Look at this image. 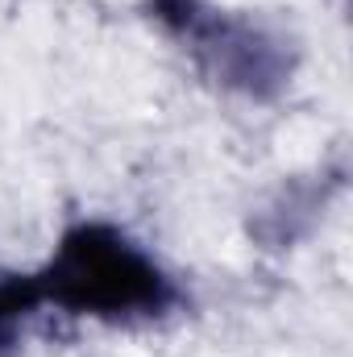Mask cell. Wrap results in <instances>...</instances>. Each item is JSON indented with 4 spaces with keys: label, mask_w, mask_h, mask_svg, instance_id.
I'll use <instances>...</instances> for the list:
<instances>
[{
    "label": "cell",
    "mask_w": 353,
    "mask_h": 357,
    "mask_svg": "<svg viewBox=\"0 0 353 357\" xmlns=\"http://www.w3.org/2000/svg\"><path fill=\"white\" fill-rule=\"evenodd\" d=\"M38 291L67 312L104 320L158 316L175 295L171 278L142 245L104 225L67 233L50 266L38 274Z\"/></svg>",
    "instance_id": "cell-1"
},
{
    "label": "cell",
    "mask_w": 353,
    "mask_h": 357,
    "mask_svg": "<svg viewBox=\"0 0 353 357\" xmlns=\"http://www.w3.org/2000/svg\"><path fill=\"white\" fill-rule=\"evenodd\" d=\"M42 303V291H38V278H25V274H0V349L13 345L21 320L29 316V307Z\"/></svg>",
    "instance_id": "cell-2"
}]
</instances>
